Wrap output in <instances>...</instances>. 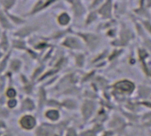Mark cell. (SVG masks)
<instances>
[{"label": "cell", "mask_w": 151, "mask_h": 136, "mask_svg": "<svg viewBox=\"0 0 151 136\" xmlns=\"http://www.w3.org/2000/svg\"><path fill=\"white\" fill-rule=\"evenodd\" d=\"M137 57H138V59L140 61V63H143V62H146L147 59L148 58L149 53L145 48H138Z\"/></svg>", "instance_id": "10"}, {"label": "cell", "mask_w": 151, "mask_h": 136, "mask_svg": "<svg viewBox=\"0 0 151 136\" xmlns=\"http://www.w3.org/2000/svg\"><path fill=\"white\" fill-rule=\"evenodd\" d=\"M0 24H1V26L3 28H11V25H10L8 20L4 15V13L1 12H0Z\"/></svg>", "instance_id": "17"}, {"label": "cell", "mask_w": 151, "mask_h": 136, "mask_svg": "<svg viewBox=\"0 0 151 136\" xmlns=\"http://www.w3.org/2000/svg\"><path fill=\"white\" fill-rule=\"evenodd\" d=\"M16 104H17V101L15 99H10L7 102V105H8L9 108H14V107H15Z\"/></svg>", "instance_id": "22"}, {"label": "cell", "mask_w": 151, "mask_h": 136, "mask_svg": "<svg viewBox=\"0 0 151 136\" xmlns=\"http://www.w3.org/2000/svg\"><path fill=\"white\" fill-rule=\"evenodd\" d=\"M124 125H126L124 118L122 117H118V116H114L113 119L110 121V126H112L113 128L116 129H124Z\"/></svg>", "instance_id": "9"}, {"label": "cell", "mask_w": 151, "mask_h": 136, "mask_svg": "<svg viewBox=\"0 0 151 136\" xmlns=\"http://www.w3.org/2000/svg\"><path fill=\"white\" fill-rule=\"evenodd\" d=\"M112 88L116 95H117L118 96L125 97V98L127 96H132L136 90L135 83L127 79H124V80H120L116 81V83L113 84Z\"/></svg>", "instance_id": "1"}, {"label": "cell", "mask_w": 151, "mask_h": 136, "mask_svg": "<svg viewBox=\"0 0 151 136\" xmlns=\"http://www.w3.org/2000/svg\"><path fill=\"white\" fill-rule=\"evenodd\" d=\"M65 43H64V45L66 46V47H68V48H71V49H78V48H80L81 46H80V42H78L77 39H75V38H67L66 39V41L64 42Z\"/></svg>", "instance_id": "13"}, {"label": "cell", "mask_w": 151, "mask_h": 136, "mask_svg": "<svg viewBox=\"0 0 151 136\" xmlns=\"http://www.w3.org/2000/svg\"><path fill=\"white\" fill-rule=\"evenodd\" d=\"M95 103L93 101H86L83 104V116L85 118V119H88L94 112L95 110Z\"/></svg>", "instance_id": "7"}, {"label": "cell", "mask_w": 151, "mask_h": 136, "mask_svg": "<svg viewBox=\"0 0 151 136\" xmlns=\"http://www.w3.org/2000/svg\"><path fill=\"white\" fill-rule=\"evenodd\" d=\"M45 116L48 119L52 121H56L60 118V113L56 110H49L45 112Z\"/></svg>", "instance_id": "14"}, {"label": "cell", "mask_w": 151, "mask_h": 136, "mask_svg": "<svg viewBox=\"0 0 151 136\" xmlns=\"http://www.w3.org/2000/svg\"><path fill=\"white\" fill-rule=\"evenodd\" d=\"M82 35H83V38L86 41V43L91 49V50H94L96 48H98V46L101 43V38L96 35L82 34Z\"/></svg>", "instance_id": "5"}, {"label": "cell", "mask_w": 151, "mask_h": 136, "mask_svg": "<svg viewBox=\"0 0 151 136\" xmlns=\"http://www.w3.org/2000/svg\"><path fill=\"white\" fill-rule=\"evenodd\" d=\"M6 96L7 97H9L10 99H14L15 96H16V90L14 89H13V88H9L7 90H6Z\"/></svg>", "instance_id": "19"}, {"label": "cell", "mask_w": 151, "mask_h": 136, "mask_svg": "<svg viewBox=\"0 0 151 136\" xmlns=\"http://www.w3.org/2000/svg\"><path fill=\"white\" fill-rule=\"evenodd\" d=\"M134 13H136V15L140 16L141 18H143L141 20H149V18H150L149 10L145 6L144 1L139 3V6L134 10Z\"/></svg>", "instance_id": "8"}, {"label": "cell", "mask_w": 151, "mask_h": 136, "mask_svg": "<svg viewBox=\"0 0 151 136\" xmlns=\"http://www.w3.org/2000/svg\"><path fill=\"white\" fill-rule=\"evenodd\" d=\"M136 94H137V98L139 101H144L149 99L151 96V87L140 84L139 87H136Z\"/></svg>", "instance_id": "6"}, {"label": "cell", "mask_w": 151, "mask_h": 136, "mask_svg": "<svg viewBox=\"0 0 151 136\" xmlns=\"http://www.w3.org/2000/svg\"><path fill=\"white\" fill-rule=\"evenodd\" d=\"M21 127L24 130H32L37 125V120L32 115H23L19 119Z\"/></svg>", "instance_id": "3"}, {"label": "cell", "mask_w": 151, "mask_h": 136, "mask_svg": "<svg viewBox=\"0 0 151 136\" xmlns=\"http://www.w3.org/2000/svg\"><path fill=\"white\" fill-rule=\"evenodd\" d=\"M134 37H135V35L132 33V31L126 26L123 25V27L121 28L120 32H119V38H117V40H118L121 47H124V46H127L129 44V42L134 39Z\"/></svg>", "instance_id": "2"}, {"label": "cell", "mask_w": 151, "mask_h": 136, "mask_svg": "<svg viewBox=\"0 0 151 136\" xmlns=\"http://www.w3.org/2000/svg\"><path fill=\"white\" fill-rule=\"evenodd\" d=\"M37 136H55L53 132L45 129V128H39L37 130Z\"/></svg>", "instance_id": "16"}, {"label": "cell", "mask_w": 151, "mask_h": 136, "mask_svg": "<svg viewBox=\"0 0 151 136\" xmlns=\"http://www.w3.org/2000/svg\"><path fill=\"white\" fill-rule=\"evenodd\" d=\"M122 114L125 117V118L131 122H133V123H137L139 119H140V116L137 113H132V112H130V111H124V110H122Z\"/></svg>", "instance_id": "12"}, {"label": "cell", "mask_w": 151, "mask_h": 136, "mask_svg": "<svg viewBox=\"0 0 151 136\" xmlns=\"http://www.w3.org/2000/svg\"><path fill=\"white\" fill-rule=\"evenodd\" d=\"M98 13L103 19H111L112 17V13H113V3L110 1L103 2L100 6Z\"/></svg>", "instance_id": "4"}, {"label": "cell", "mask_w": 151, "mask_h": 136, "mask_svg": "<svg viewBox=\"0 0 151 136\" xmlns=\"http://www.w3.org/2000/svg\"><path fill=\"white\" fill-rule=\"evenodd\" d=\"M122 53H123V49H115V50L112 51V53H111L109 56H108V57H109V60H114V59L117 58Z\"/></svg>", "instance_id": "18"}, {"label": "cell", "mask_w": 151, "mask_h": 136, "mask_svg": "<svg viewBox=\"0 0 151 136\" xmlns=\"http://www.w3.org/2000/svg\"><path fill=\"white\" fill-rule=\"evenodd\" d=\"M140 24L145 30V32H147L149 35H151V21L150 20H140Z\"/></svg>", "instance_id": "15"}, {"label": "cell", "mask_w": 151, "mask_h": 136, "mask_svg": "<svg viewBox=\"0 0 151 136\" xmlns=\"http://www.w3.org/2000/svg\"><path fill=\"white\" fill-rule=\"evenodd\" d=\"M138 103H139V104L141 106H145V107H147L148 109H150L151 110V101L150 100H144V101H138Z\"/></svg>", "instance_id": "20"}, {"label": "cell", "mask_w": 151, "mask_h": 136, "mask_svg": "<svg viewBox=\"0 0 151 136\" xmlns=\"http://www.w3.org/2000/svg\"><path fill=\"white\" fill-rule=\"evenodd\" d=\"M57 21L60 26H67L70 22V16L67 13H61L57 17Z\"/></svg>", "instance_id": "11"}, {"label": "cell", "mask_w": 151, "mask_h": 136, "mask_svg": "<svg viewBox=\"0 0 151 136\" xmlns=\"http://www.w3.org/2000/svg\"><path fill=\"white\" fill-rule=\"evenodd\" d=\"M0 4L1 5H3L4 6V7H6V8H7V6H9V9L14 5V1H2V2H0Z\"/></svg>", "instance_id": "21"}]
</instances>
